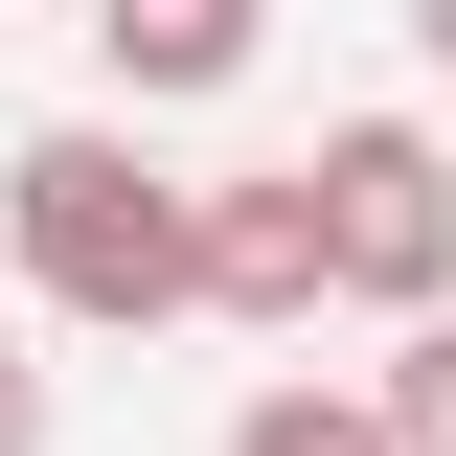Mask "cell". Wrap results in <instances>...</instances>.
<instances>
[{"label": "cell", "instance_id": "6da1fadb", "mask_svg": "<svg viewBox=\"0 0 456 456\" xmlns=\"http://www.w3.org/2000/svg\"><path fill=\"white\" fill-rule=\"evenodd\" d=\"M0 251H23V320H69V342L206 320V183H160L114 114H46V137H0Z\"/></svg>", "mask_w": 456, "mask_h": 456}, {"label": "cell", "instance_id": "7a4b0ae2", "mask_svg": "<svg viewBox=\"0 0 456 456\" xmlns=\"http://www.w3.org/2000/svg\"><path fill=\"white\" fill-rule=\"evenodd\" d=\"M297 183H320V274L365 297L388 342L456 320V137H434V114H320Z\"/></svg>", "mask_w": 456, "mask_h": 456}, {"label": "cell", "instance_id": "3957f363", "mask_svg": "<svg viewBox=\"0 0 456 456\" xmlns=\"http://www.w3.org/2000/svg\"><path fill=\"white\" fill-rule=\"evenodd\" d=\"M320 183H297V160H251V183H206V320H251V342H297V320H320Z\"/></svg>", "mask_w": 456, "mask_h": 456}, {"label": "cell", "instance_id": "277c9868", "mask_svg": "<svg viewBox=\"0 0 456 456\" xmlns=\"http://www.w3.org/2000/svg\"><path fill=\"white\" fill-rule=\"evenodd\" d=\"M251 69H274V23H251V0H114V23H92V92H114V137H137V114H206V92H251Z\"/></svg>", "mask_w": 456, "mask_h": 456}, {"label": "cell", "instance_id": "5b68a950", "mask_svg": "<svg viewBox=\"0 0 456 456\" xmlns=\"http://www.w3.org/2000/svg\"><path fill=\"white\" fill-rule=\"evenodd\" d=\"M228 456H388V411H365V388H320V365H274V388L228 411Z\"/></svg>", "mask_w": 456, "mask_h": 456}, {"label": "cell", "instance_id": "8992f818", "mask_svg": "<svg viewBox=\"0 0 456 456\" xmlns=\"http://www.w3.org/2000/svg\"><path fill=\"white\" fill-rule=\"evenodd\" d=\"M365 411H388V456H456V320H411L388 365H365Z\"/></svg>", "mask_w": 456, "mask_h": 456}, {"label": "cell", "instance_id": "52a82bcc", "mask_svg": "<svg viewBox=\"0 0 456 456\" xmlns=\"http://www.w3.org/2000/svg\"><path fill=\"white\" fill-rule=\"evenodd\" d=\"M0 456H46V365H23V320H0Z\"/></svg>", "mask_w": 456, "mask_h": 456}, {"label": "cell", "instance_id": "ba28073f", "mask_svg": "<svg viewBox=\"0 0 456 456\" xmlns=\"http://www.w3.org/2000/svg\"><path fill=\"white\" fill-rule=\"evenodd\" d=\"M411 46H434V69H456V0H411Z\"/></svg>", "mask_w": 456, "mask_h": 456}]
</instances>
